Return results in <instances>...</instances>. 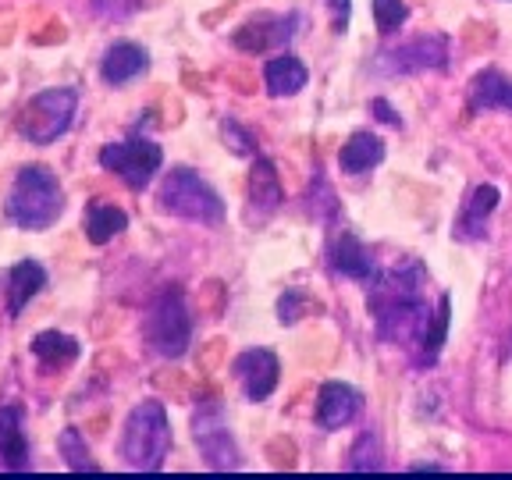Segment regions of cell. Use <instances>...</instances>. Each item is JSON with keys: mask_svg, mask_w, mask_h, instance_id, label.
<instances>
[{"mask_svg": "<svg viewBox=\"0 0 512 480\" xmlns=\"http://www.w3.org/2000/svg\"><path fill=\"white\" fill-rule=\"evenodd\" d=\"M470 111H509L512 114V79L495 68H484L470 82Z\"/></svg>", "mask_w": 512, "mask_h": 480, "instance_id": "17", "label": "cell"}, {"mask_svg": "<svg viewBox=\"0 0 512 480\" xmlns=\"http://www.w3.org/2000/svg\"><path fill=\"white\" fill-rule=\"evenodd\" d=\"M221 136H224V143H228V150H232L235 157H256L253 132H249V128H242L239 121L232 118V114L221 121Z\"/></svg>", "mask_w": 512, "mask_h": 480, "instance_id": "29", "label": "cell"}, {"mask_svg": "<svg viewBox=\"0 0 512 480\" xmlns=\"http://www.w3.org/2000/svg\"><path fill=\"white\" fill-rule=\"evenodd\" d=\"M118 452L125 459V466H132V470L157 473L164 466V459L171 452V420L164 402L146 399L125 416Z\"/></svg>", "mask_w": 512, "mask_h": 480, "instance_id": "3", "label": "cell"}, {"mask_svg": "<svg viewBox=\"0 0 512 480\" xmlns=\"http://www.w3.org/2000/svg\"><path fill=\"white\" fill-rule=\"evenodd\" d=\"M328 8H331V29H335V36H345L352 18V0H328Z\"/></svg>", "mask_w": 512, "mask_h": 480, "instance_id": "31", "label": "cell"}, {"mask_svg": "<svg viewBox=\"0 0 512 480\" xmlns=\"http://www.w3.org/2000/svg\"><path fill=\"white\" fill-rule=\"evenodd\" d=\"M89 4L100 18H114V22H121L139 8V0H89Z\"/></svg>", "mask_w": 512, "mask_h": 480, "instance_id": "30", "label": "cell"}, {"mask_svg": "<svg viewBox=\"0 0 512 480\" xmlns=\"http://www.w3.org/2000/svg\"><path fill=\"white\" fill-rule=\"evenodd\" d=\"M299 29V15H271V11H260V15L246 18L239 29L232 32V43L242 54H264V50L285 47Z\"/></svg>", "mask_w": 512, "mask_h": 480, "instance_id": "9", "label": "cell"}, {"mask_svg": "<svg viewBox=\"0 0 512 480\" xmlns=\"http://www.w3.org/2000/svg\"><path fill=\"white\" fill-rule=\"evenodd\" d=\"M381 160H384V143L374 132H367V128L352 132V136L345 139L342 153H338V164H342L345 175H363V171L377 168Z\"/></svg>", "mask_w": 512, "mask_h": 480, "instance_id": "23", "label": "cell"}, {"mask_svg": "<svg viewBox=\"0 0 512 480\" xmlns=\"http://www.w3.org/2000/svg\"><path fill=\"white\" fill-rule=\"evenodd\" d=\"M306 82H310V72L296 54H274L264 64V86L271 96H296Z\"/></svg>", "mask_w": 512, "mask_h": 480, "instance_id": "21", "label": "cell"}, {"mask_svg": "<svg viewBox=\"0 0 512 480\" xmlns=\"http://www.w3.org/2000/svg\"><path fill=\"white\" fill-rule=\"evenodd\" d=\"M381 61H388L381 64V72L388 75H413V72H427V68L441 72V68H448V36H441V32L416 36V40L402 43L392 54H384Z\"/></svg>", "mask_w": 512, "mask_h": 480, "instance_id": "10", "label": "cell"}, {"mask_svg": "<svg viewBox=\"0 0 512 480\" xmlns=\"http://www.w3.org/2000/svg\"><path fill=\"white\" fill-rule=\"evenodd\" d=\"M331 267H335L342 278H352V281H370L374 278V256L370 249L363 246L360 235L352 232H335L331 239Z\"/></svg>", "mask_w": 512, "mask_h": 480, "instance_id": "15", "label": "cell"}, {"mask_svg": "<svg viewBox=\"0 0 512 480\" xmlns=\"http://www.w3.org/2000/svg\"><path fill=\"white\" fill-rule=\"evenodd\" d=\"M310 310H317V303L306 296L303 288H285V292H281V299H278V320L281 324H296V320L306 317Z\"/></svg>", "mask_w": 512, "mask_h": 480, "instance_id": "27", "label": "cell"}, {"mask_svg": "<svg viewBox=\"0 0 512 480\" xmlns=\"http://www.w3.org/2000/svg\"><path fill=\"white\" fill-rule=\"evenodd\" d=\"M96 160H100V168L104 171L118 175L132 192H143L146 185L153 182V175L160 171V164H164V150H160L153 139H146L136 132V136L121 139V143L100 146V157Z\"/></svg>", "mask_w": 512, "mask_h": 480, "instance_id": "7", "label": "cell"}, {"mask_svg": "<svg viewBox=\"0 0 512 480\" xmlns=\"http://www.w3.org/2000/svg\"><path fill=\"white\" fill-rule=\"evenodd\" d=\"M47 288V267L40 260H18L8 271V317H18Z\"/></svg>", "mask_w": 512, "mask_h": 480, "instance_id": "16", "label": "cell"}, {"mask_svg": "<svg viewBox=\"0 0 512 480\" xmlns=\"http://www.w3.org/2000/svg\"><path fill=\"white\" fill-rule=\"evenodd\" d=\"M32 466V445L25 434V409L18 402H0V470L22 473Z\"/></svg>", "mask_w": 512, "mask_h": 480, "instance_id": "12", "label": "cell"}, {"mask_svg": "<svg viewBox=\"0 0 512 480\" xmlns=\"http://www.w3.org/2000/svg\"><path fill=\"white\" fill-rule=\"evenodd\" d=\"M79 114V89L72 86H54L40 89L36 96H29L15 118L18 136L32 146H50L61 136H68V128L75 125Z\"/></svg>", "mask_w": 512, "mask_h": 480, "instance_id": "4", "label": "cell"}, {"mask_svg": "<svg viewBox=\"0 0 512 480\" xmlns=\"http://www.w3.org/2000/svg\"><path fill=\"white\" fill-rule=\"evenodd\" d=\"M427 271L420 260L406 256L388 271L374 274V288H370L367 306L374 317V328L381 342H399V338L420 335V328L431 317L427 306Z\"/></svg>", "mask_w": 512, "mask_h": 480, "instance_id": "1", "label": "cell"}, {"mask_svg": "<svg viewBox=\"0 0 512 480\" xmlns=\"http://www.w3.org/2000/svg\"><path fill=\"white\" fill-rule=\"evenodd\" d=\"M57 452L68 463V470L75 473H100V466L93 463V452H89L86 438L79 434V427H64L61 438H57Z\"/></svg>", "mask_w": 512, "mask_h": 480, "instance_id": "25", "label": "cell"}, {"mask_svg": "<svg viewBox=\"0 0 512 480\" xmlns=\"http://www.w3.org/2000/svg\"><path fill=\"white\" fill-rule=\"evenodd\" d=\"M349 473H367V470H381V448H377L374 434H360V441L352 445L349 452V463H345Z\"/></svg>", "mask_w": 512, "mask_h": 480, "instance_id": "26", "label": "cell"}, {"mask_svg": "<svg viewBox=\"0 0 512 480\" xmlns=\"http://www.w3.org/2000/svg\"><path fill=\"white\" fill-rule=\"evenodd\" d=\"M64 214V189L61 178L47 164H25L18 168L15 182L4 200V217L22 232H47L57 217Z\"/></svg>", "mask_w": 512, "mask_h": 480, "instance_id": "2", "label": "cell"}, {"mask_svg": "<svg viewBox=\"0 0 512 480\" xmlns=\"http://www.w3.org/2000/svg\"><path fill=\"white\" fill-rule=\"evenodd\" d=\"M82 228H86V239L93 246H107V242L118 239L128 228V214L107 200H89L86 214H82Z\"/></svg>", "mask_w": 512, "mask_h": 480, "instance_id": "19", "label": "cell"}, {"mask_svg": "<svg viewBox=\"0 0 512 480\" xmlns=\"http://www.w3.org/2000/svg\"><path fill=\"white\" fill-rule=\"evenodd\" d=\"M160 210L171 217H182L192 224H221L224 200L214 192V185L203 182L192 168H171L160 182Z\"/></svg>", "mask_w": 512, "mask_h": 480, "instance_id": "5", "label": "cell"}, {"mask_svg": "<svg viewBox=\"0 0 512 480\" xmlns=\"http://www.w3.org/2000/svg\"><path fill=\"white\" fill-rule=\"evenodd\" d=\"M406 18H409L406 0H374V22L377 32H384V36H392L399 25H406Z\"/></svg>", "mask_w": 512, "mask_h": 480, "instance_id": "28", "label": "cell"}, {"mask_svg": "<svg viewBox=\"0 0 512 480\" xmlns=\"http://www.w3.org/2000/svg\"><path fill=\"white\" fill-rule=\"evenodd\" d=\"M363 413V395L345 381H328L317 395V424L324 431H342Z\"/></svg>", "mask_w": 512, "mask_h": 480, "instance_id": "13", "label": "cell"}, {"mask_svg": "<svg viewBox=\"0 0 512 480\" xmlns=\"http://www.w3.org/2000/svg\"><path fill=\"white\" fill-rule=\"evenodd\" d=\"M232 374L249 402H267L274 395V388H278L281 363L271 349H260V345H256V349H246L235 356Z\"/></svg>", "mask_w": 512, "mask_h": 480, "instance_id": "11", "label": "cell"}, {"mask_svg": "<svg viewBox=\"0 0 512 480\" xmlns=\"http://www.w3.org/2000/svg\"><path fill=\"white\" fill-rule=\"evenodd\" d=\"M249 203H253L260 214H274V210L285 203L278 168H274L267 157H260V153L253 157V171H249Z\"/></svg>", "mask_w": 512, "mask_h": 480, "instance_id": "18", "label": "cell"}, {"mask_svg": "<svg viewBox=\"0 0 512 480\" xmlns=\"http://www.w3.org/2000/svg\"><path fill=\"white\" fill-rule=\"evenodd\" d=\"M150 72V50L139 47L132 40H118L104 50V61H100V79L107 86H128V82H136L139 75Z\"/></svg>", "mask_w": 512, "mask_h": 480, "instance_id": "14", "label": "cell"}, {"mask_svg": "<svg viewBox=\"0 0 512 480\" xmlns=\"http://www.w3.org/2000/svg\"><path fill=\"white\" fill-rule=\"evenodd\" d=\"M448 313H452V299L441 296L438 310L427 317V324L420 328V335H416V363H420V367H434V363H438L441 345H445V338H448Z\"/></svg>", "mask_w": 512, "mask_h": 480, "instance_id": "24", "label": "cell"}, {"mask_svg": "<svg viewBox=\"0 0 512 480\" xmlns=\"http://www.w3.org/2000/svg\"><path fill=\"white\" fill-rule=\"evenodd\" d=\"M370 114H377V118H381L384 125H402L399 111H392V107L384 104V100H374V104H370Z\"/></svg>", "mask_w": 512, "mask_h": 480, "instance_id": "32", "label": "cell"}, {"mask_svg": "<svg viewBox=\"0 0 512 480\" xmlns=\"http://www.w3.org/2000/svg\"><path fill=\"white\" fill-rule=\"evenodd\" d=\"M143 338L157 356L164 360H182L192 345V313L185 306L182 288L168 285L153 299L143 320Z\"/></svg>", "mask_w": 512, "mask_h": 480, "instance_id": "6", "label": "cell"}, {"mask_svg": "<svg viewBox=\"0 0 512 480\" xmlns=\"http://www.w3.org/2000/svg\"><path fill=\"white\" fill-rule=\"evenodd\" d=\"M495 207H498V189H495V185H477V189L470 192V200H466L459 221H456L459 239L477 242L480 235H484V228H488V217L495 214Z\"/></svg>", "mask_w": 512, "mask_h": 480, "instance_id": "20", "label": "cell"}, {"mask_svg": "<svg viewBox=\"0 0 512 480\" xmlns=\"http://www.w3.org/2000/svg\"><path fill=\"white\" fill-rule=\"evenodd\" d=\"M192 438L200 445V456L207 459L210 470H239V448H235V438L228 431V420H224V406L217 395H207V399L196 406V416H192Z\"/></svg>", "mask_w": 512, "mask_h": 480, "instance_id": "8", "label": "cell"}, {"mask_svg": "<svg viewBox=\"0 0 512 480\" xmlns=\"http://www.w3.org/2000/svg\"><path fill=\"white\" fill-rule=\"evenodd\" d=\"M29 349H32V356L40 360L43 370H61V367H68V363L79 360L82 345H79V338H72V335H64V331L50 328V331H40V335L32 338Z\"/></svg>", "mask_w": 512, "mask_h": 480, "instance_id": "22", "label": "cell"}]
</instances>
